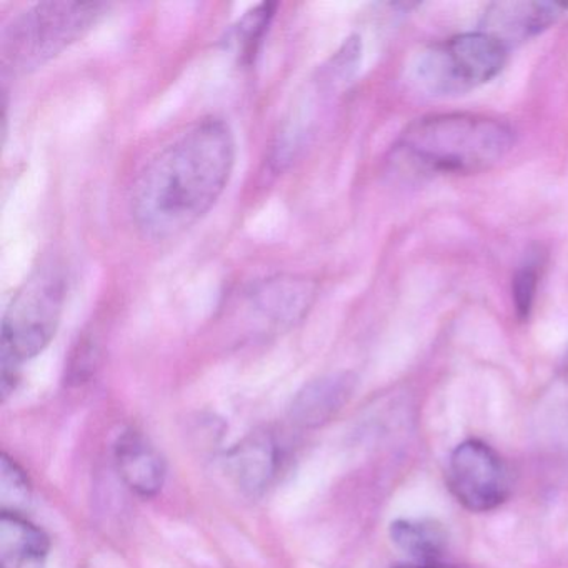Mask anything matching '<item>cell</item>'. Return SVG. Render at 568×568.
I'll return each mask as SVG.
<instances>
[{"label":"cell","mask_w":568,"mask_h":568,"mask_svg":"<svg viewBox=\"0 0 568 568\" xmlns=\"http://www.w3.org/2000/svg\"><path fill=\"white\" fill-rule=\"evenodd\" d=\"M234 132L221 118L189 125L152 155L131 191V217L142 237L171 241L212 211L234 172Z\"/></svg>","instance_id":"obj_1"},{"label":"cell","mask_w":568,"mask_h":568,"mask_svg":"<svg viewBox=\"0 0 568 568\" xmlns=\"http://www.w3.org/2000/svg\"><path fill=\"white\" fill-rule=\"evenodd\" d=\"M514 144V129L505 122L455 112L412 122L394 152L422 174H475L498 164Z\"/></svg>","instance_id":"obj_2"},{"label":"cell","mask_w":568,"mask_h":568,"mask_svg":"<svg viewBox=\"0 0 568 568\" xmlns=\"http://www.w3.org/2000/svg\"><path fill=\"white\" fill-rule=\"evenodd\" d=\"M108 11L104 2H39L19 14L2 36V62L26 74L81 41Z\"/></svg>","instance_id":"obj_3"},{"label":"cell","mask_w":568,"mask_h":568,"mask_svg":"<svg viewBox=\"0 0 568 568\" xmlns=\"http://www.w3.org/2000/svg\"><path fill=\"white\" fill-rule=\"evenodd\" d=\"M68 295V278L58 262L39 267L12 298L2 318L0 362L21 367L55 337Z\"/></svg>","instance_id":"obj_4"},{"label":"cell","mask_w":568,"mask_h":568,"mask_svg":"<svg viewBox=\"0 0 568 568\" xmlns=\"http://www.w3.org/2000/svg\"><path fill=\"white\" fill-rule=\"evenodd\" d=\"M508 49L494 36L468 32L425 51L415 65V79L428 94L462 95L497 78Z\"/></svg>","instance_id":"obj_5"},{"label":"cell","mask_w":568,"mask_h":568,"mask_svg":"<svg viewBox=\"0 0 568 568\" xmlns=\"http://www.w3.org/2000/svg\"><path fill=\"white\" fill-rule=\"evenodd\" d=\"M447 481L462 507L477 514L495 510L510 497V471L485 442L468 438L448 458Z\"/></svg>","instance_id":"obj_6"},{"label":"cell","mask_w":568,"mask_h":568,"mask_svg":"<svg viewBox=\"0 0 568 568\" xmlns=\"http://www.w3.org/2000/svg\"><path fill=\"white\" fill-rule=\"evenodd\" d=\"M315 285L307 278L272 277L244 294L248 321L268 331H285L301 322L314 304Z\"/></svg>","instance_id":"obj_7"},{"label":"cell","mask_w":568,"mask_h":568,"mask_svg":"<svg viewBox=\"0 0 568 568\" xmlns=\"http://www.w3.org/2000/svg\"><path fill=\"white\" fill-rule=\"evenodd\" d=\"M567 9L558 2H497L485 11L481 32L508 49L550 28Z\"/></svg>","instance_id":"obj_8"},{"label":"cell","mask_w":568,"mask_h":568,"mask_svg":"<svg viewBox=\"0 0 568 568\" xmlns=\"http://www.w3.org/2000/svg\"><path fill=\"white\" fill-rule=\"evenodd\" d=\"M227 465L241 490L257 497L271 487L281 470V445L271 432H254L229 452Z\"/></svg>","instance_id":"obj_9"},{"label":"cell","mask_w":568,"mask_h":568,"mask_svg":"<svg viewBox=\"0 0 568 568\" xmlns=\"http://www.w3.org/2000/svg\"><path fill=\"white\" fill-rule=\"evenodd\" d=\"M357 378L348 372L325 375L305 385L292 402L291 418L302 428H318L331 422L351 400Z\"/></svg>","instance_id":"obj_10"},{"label":"cell","mask_w":568,"mask_h":568,"mask_svg":"<svg viewBox=\"0 0 568 568\" xmlns=\"http://www.w3.org/2000/svg\"><path fill=\"white\" fill-rule=\"evenodd\" d=\"M115 465L124 484L141 497H154L164 487V458L139 432L121 435L115 444Z\"/></svg>","instance_id":"obj_11"},{"label":"cell","mask_w":568,"mask_h":568,"mask_svg":"<svg viewBox=\"0 0 568 568\" xmlns=\"http://www.w3.org/2000/svg\"><path fill=\"white\" fill-rule=\"evenodd\" d=\"M48 535L24 515L0 514V568H44Z\"/></svg>","instance_id":"obj_12"},{"label":"cell","mask_w":568,"mask_h":568,"mask_svg":"<svg viewBox=\"0 0 568 568\" xmlns=\"http://www.w3.org/2000/svg\"><path fill=\"white\" fill-rule=\"evenodd\" d=\"M390 538L410 561H442L448 548V531L435 518H398L390 524Z\"/></svg>","instance_id":"obj_13"},{"label":"cell","mask_w":568,"mask_h":568,"mask_svg":"<svg viewBox=\"0 0 568 568\" xmlns=\"http://www.w3.org/2000/svg\"><path fill=\"white\" fill-rule=\"evenodd\" d=\"M277 12L275 2H262L247 12L234 28L229 31L227 45L235 48L239 61L244 65H251L255 61L258 49L264 42L265 34L271 28L272 19Z\"/></svg>","instance_id":"obj_14"},{"label":"cell","mask_w":568,"mask_h":568,"mask_svg":"<svg viewBox=\"0 0 568 568\" xmlns=\"http://www.w3.org/2000/svg\"><path fill=\"white\" fill-rule=\"evenodd\" d=\"M32 498L28 474L8 454L0 458V514L24 515Z\"/></svg>","instance_id":"obj_15"},{"label":"cell","mask_w":568,"mask_h":568,"mask_svg":"<svg viewBox=\"0 0 568 568\" xmlns=\"http://www.w3.org/2000/svg\"><path fill=\"white\" fill-rule=\"evenodd\" d=\"M538 287V264L527 262L518 268L511 282V295H514L515 312L518 318L525 321L534 308L535 295Z\"/></svg>","instance_id":"obj_16"},{"label":"cell","mask_w":568,"mask_h":568,"mask_svg":"<svg viewBox=\"0 0 568 568\" xmlns=\"http://www.w3.org/2000/svg\"><path fill=\"white\" fill-rule=\"evenodd\" d=\"M392 568H455L452 565L444 564V561H407V564L395 565Z\"/></svg>","instance_id":"obj_17"}]
</instances>
